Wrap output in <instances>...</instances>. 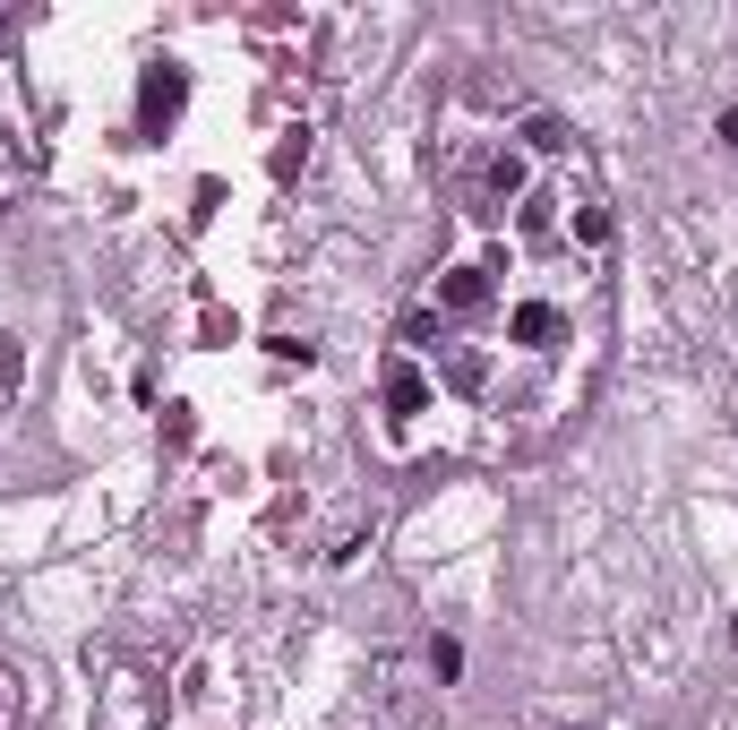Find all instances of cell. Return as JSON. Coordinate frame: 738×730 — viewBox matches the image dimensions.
<instances>
[{
  "mask_svg": "<svg viewBox=\"0 0 738 730\" xmlns=\"http://www.w3.org/2000/svg\"><path fill=\"white\" fill-rule=\"evenodd\" d=\"M172 104H181V78H172V69H155V78H147V95H138V112H147V121H163Z\"/></svg>",
  "mask_w": 738,
  "mask_h": 730,
  "instance_id": "1",
  "label": "cell"
},
{
  "mask_svg": "<svg viewBox=\"0 0 738 730\" xmlns=\"http://www.w3.org/2000/svg\"><path fill=\"white\" fill-rule=\"evenodd\" d=\"M722 138H730V147H738V112H722Z\"/></svg>",
  "mask_w": 738,
  "mask_h": 730,
  "instance_id": "2",
  "label": "cell"
},
{
  "mask_svg": "<svg viewBox=\"0 0 738 730\" xmlns=\"http://www.w3.org/2000/svg\"><path fill=\"white\" fill-rule=\"evenodd\" d=\"M0 26H9V9H0Z\"/></svg>",
  "mask_w": 738,
  "mask_h": 730,
  "instance_id": "3",
  "label": "cell"
}]
</instances>
